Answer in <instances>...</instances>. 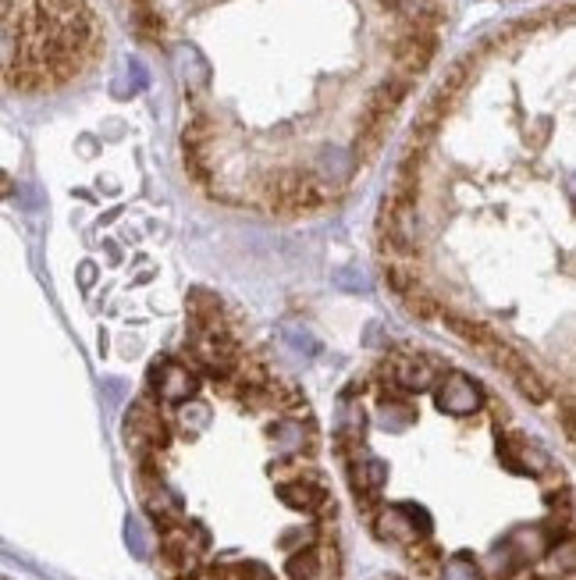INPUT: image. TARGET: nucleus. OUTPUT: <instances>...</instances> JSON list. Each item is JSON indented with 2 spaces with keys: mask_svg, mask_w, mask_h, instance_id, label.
Instances as JSON below:
<instances>
[]
</instances>
